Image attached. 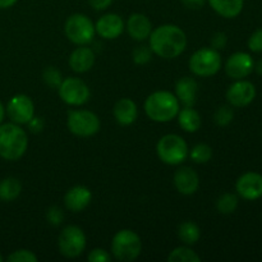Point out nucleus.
Here are the masks:
<instances>
[{
    "mask_svg": "<svg viewBox=\"0 0 262 262\" xmlns=\"http://www.w3.org/2000/svg\"><path fill=\"white\" fill-rule=\"evenodd\" d=\"M178 99L169 91H156L145 101V112L151 120L158 123L170 122L179 113Z\"/></svg>",
    "mask_w": 262,
    "mask_h": 262,
    "instance_id": "obj_3",
    "label": "nucleus"
},
{
    "mask_svg": "<svg viewBox=\"0 0 262 262\" xmlns=\"http://www.w3.org/2000/svg\"><path fill=\"white\" fill-rule=\"evenodd\" d=\"M174 184L179 193L189 196L199 189L200 178L192 168L182 166L174 174Z\"/></svg>",
    "mask_w": 262,
    "mask_h": 262,
    "instance_id": "obj_16",
    "label": "nucleus"
},
{
    "mask_svg": "<svg viewBox=\"0 0 262 262\" xmlns=\"http://www.w3.org/2000/svg\"><path fill=\"white\" fill-rule=\"evenodd\" d=\"M158 156L168 165H179L188 156L187 142L178 135H166L159 140L156 146Z\"/></svg>",
    "mask_w": 262,
    "mask_h": 262,
    "instance_id": "obj_5",
    "label": "nucleus"
},
{
    "mask_svg": "<svg viewBox=\"0 0 262 262\" xmlns=\"http://www.w3.org/2000/svg\"><path fill=\"white\" fill-rule=\"evenodd\" d=\"M255 63L250 54L235 53L228 58L225 63V72L233 79H243L252 73Z\"/></svg>",
    "mask_w": 262,
    "mask_h": 262,
    "instance_id": "obj_13",
    "label": "nucleus"
},
{
    "mask_svg": "<svg viewBox=\"0 0 262 262\" xmlns=\"http://www.w3.org/2000/svg\"><path fill=\"white\" fill-rule=\"evenodd\" d=\"M28 146L27 133L15 123L0 124V156L5 160H18Z\"/></svg>",
    "mask_w": 262,
    "mask_h": 262,
    "instance_id": "obj_2",
    "label": "nucleus"
},
{
    "mask_svg": "<svg viewBox=\"0 0 262 262\" xmlns=\"http://www.w3.org/2000/svg\"><path fill=\"white\" fill-rule=\"evenodd\" d=\"M9 262H36L37 256L28 250H18L13 252L12 255L8 256Z\"/></svg>",
    "mask_w": 262,
    "mask_h": 262,
    "instance_id": "obj_32",
    "label": "nucleus"
},
{
    "mask_svg": "<svg viewBox=\"0 0 262 262\" xmlns=\"http://www.w3.org/2000/svg\"><path fill=\"white\" fill-rule=\"evenodd\" d=\"M235 189L242 199L248 201L260 199L262 196V176L253 171L243 174L238 178Z\"/></svg>",
    "mask_w": 262,
    "mask_h": 262,
    "instance_id": "obj_14",
    "label": "nucleus"
},
{
    "mask_svg": "<svg viewBox=\"0 0 262 262\" xmlns=\"http://www.w3.org/2000/svg\"><path fill=\"white\" fill-rule=\"evenodd\" d=\"M125 28H127L130 37L136 41H145L146 38L150 37L151 32H152L151 20L141 13H133L128 18Z\"/></svg>",
    "mask_w": 262,
    "mask_h": 262,
    "instance_id": "obj_18",
    "label": "nucleus"
},
{
    "mask_svg": "<svg viewBox=\"0 0 262 262\" xmlns=\"http://www.w3.org/2000/svg\"><path fill=\"white\" fill-rule=\"evenodd\" d=\"M169 262H200L201 257L189 247H178L168 256Z\"/></svg>",
    "mask_w": 262,
    "mask_h": 262,
    "instance_id": "obj_26",
    "label": "nucleus"
},
{
    "mask_svg": "<svg viewBox=\"0 0 262 262\" xmlns=\"http://www.w3.org/2000/svg\"><path fill=\"white\" fill-rule=\"evenodd\" d=\"M222 68V56L219 51L212 48L197 50L189 59V69L200 77H211Z\"/></svg>",
    "mask_w": 262,
    "mask_h": 262,
    "instance_id": "obj_7",
    "label": "nucleus"
},
{
    "mask_svg": "<svg viewBox=\"0 0 262 262\" xmlns=\"http://www.w3.org/2000/svg\"><path fill=\"white\" fill-rule=\"evenodd\" d=\"M206 3V0H182V4L188 9H200Z\"/></svg>",
    "mask_w": 262,
    "mask_h": 262,
    "instance_id": "obj_39",
    "label": "nucleus"
},
{
    "mask_svg": "<svg viewBox=\"0 0 262 262\" xmlns=\"http://www.w3.org/2000/svg\"><path fill=\"white\" fill-rule=\"evenodd\" d=\"M69 130L78 137H91L100 129V119L89 110H72L67 120Z\"/></svg>",
    "mask_w": 262,
    "mask_h": 262,
    "instance_id": "obj_8",
    "label": "nucleus"
},
{
    "mask_svg": "<svg viewBox=\"0 0 262 262\" xmlns=\"http://www.w3.org/2000/svg\"><path fill=\"white\" fill-rule=\"evenodd\" d=\"M142 250L140 235L129 229L119 230L112 242V252L119 261L129 262L136 260Z\"/></svg>",
    "mask_w": 262,
    "mask_h": 262,
    "instance_id": "obj_4",
    "label": "nucleus"
},
{
    "mask_svg": "<svg viewBox=\"0 0 262 262\" xmlns=\"http://www.w3.org/2000/svg\"><path fill=\"white\" fill-rule=\"evenodd\" d=\"M253 69H256V72H257V73L260 74V76H262V60L257 61V64H256L255 68H253Z\"/></svg>",
    "mask_w": 262,
    "mask_h": 262,
    "instance_id": "obj_42",
    "label": "nucleus"
},
{
    "mask_svg": "<svg viewBox=\"0 0 262 262\" xmlns=\"http://www.w3.org/2000/svg\"><path fill=\"white\" fill-rule=\"evenodd\" d=\"M95 53L90 48H78L69 56V66L77 73H86L94 67Z\"/></svg>",
    "mask_w": 262,
    "mask_h": 262,
    "instance_id": "obj_20",
    "label": "nucleus"
},
{
    "mask_svg": "<svg viewBox=\"0 0 262 262\" xmlns=\"http://www.w3.org/2000/svg\"><path fill=\"white\" fill-rule=\"evenodd\" d=\"M18 0H0V9H7V8L13 7Z\"/></svg>",
    "mask_w": 262,
    "mask_h": 262,
    "instance_id": "obj_40",
    "label": "nucleus"
},
{
    "mask_svg": "<svg viewBox=\"0 0 262 262\" xmlns=\"http://www.w3.org/2000/svg\"><path fill=\"white\" fill-rule=\"evenodd\" d=\"M178 237L184 245L192 246L199 242L201 232H200V228L197 227V224H194L193 222H186L179 225Z\"/></svg>",
    "mask_w": 262,
    "mask_h": 262,
    "instance_id": "obj_25",
    "label": "nucleus"
},
{
    "mask_svg": "<svg viewBox=\"0 0 262 262\" xmlns=\"http://www.w3.org/2000/svg\"><path fill=\"white\" fill-rule=\"evenodd\" d=\"M138 115L137 105L130 99H120L114 106L115 120L120 125H130L136 122Z\"/></svg>",
    "mask_w": 262,
    "mask_h": 262,
    "instance_id": "obj_21",
    "label": "nucleus"
},
{
    "mask_svg": "<svg viewBox=\"0 0 262 262\" xmlns=\"http://www.w3.org/2000/svg\"><path fill=\"white\" fill-rule=\"evenodd\" d=\"M58 90L60 99L72 106L86 104L90 99L89 86L82 79L76 78V77L63 79Z\"/></svg>",
    "mask_w": 262,
    "mask_h": 262,
    "instance_id": "obj_10",
    "label": "nucleus"
},
{
    "mask_svg": "<svg viewBox=\"0 0 262 262\" xmlns=\"http://www.w3.org/2000/svg\"><path fill=\"white\" fill-rule=\"evenodd\" d=\"M64 31L69 40L76 45H87L95 37V26L86 14L76 13L66 20Z\"/></svg>",
    "mask_w": 262,
    "mask_h": 262,
    "instance_id": "obj_6",
    "label": "nucleus"
},
{
    "mask_svg": "<svg viewBox=\"0 0 262 262\" xmlns=\"http://www.w3.org/2000/svg\"><path fill=\"white\" fill-rule=\"evenodd\" d=\"M212 158V148L206 143H199L191 151V159L197 164H205Z\"/></svg>",
    "mask_w": 262,
    "mask_h": 262,
    "instance_id": "obj_28",
    "label": "nucleus"
},
{
    "mask_svg": "<svg viewBox=\"0 0 262 262\" xmlns=\"http://www.w3.org/2000/svg\"><path fill=\"white\" fill-rule=\"evenodd\" d=\"M7 113L15 124H27L35 115V106L27 95H15L8 102Z\"/></svg>",
    "mask_w": 262,
    "mask_h": 262,
    "instance_id": "obj_11",
    "label": "nucleus"
},
{
    "mask_svg": "<svg viewBox=\"0 0 262 262\" xmlns=\"http://www.w3.org/2000/svg\"><path fill=\"white\" fill-rule=\"evenodd\" d=\"M151 59H152V50H151L150 46H136V49L133 50V60H135L136 64L143 66V64H147Z\"/></svg>",
    "mask_w": 262,
    "mask_h": 262,
    "instance_id": "obj_31",
    "label": "nucleus"
},
{
    "mask_svg": "<svg viewBox=\"0 0 262 262\" xmlns=\"http://www.w3.org/2000/svg\"><path fill=\"white\" fill-rule=\"evenodd\" d=\"M92 199V193L87 187L74 186L64 196L66 207L72 212H79L86 209Z\"/></svg>",
    "mask_w": 262,
    "mask_h": 262,
    "instance_id": "obj_17",
    "label": "nucleus"
},
{
    "mask_svg": "<svg viewBox=\"0 0 262 262\" xmlns=\"http://www.w3.org/2000/svg\"><path fill=\"white\" fill-rule=\"evenodd\" d=\"M89 3L95 10H105L112 5L113 0H89Z\"/></svg>",
    "mask_w": 262,
    "mask_h": 262,
    "instance_id": "obj_38",
    "label": "nucleus"
},
{
    "mask_svg": "<svg viewBox=\"0 0 262 262\" xmlns=\"http://www.w3.org/2000/svg\"><path fill=\"white\" fill-rule=\"evenodd\" d=\"M59 251L68 258L78 257L86 248V235L83 230L76 225L64 228L58 239Z\"/></svg>",
    "mask_w": 262,
    "mask_h": 262,
    "instance_id": "obj_9",
    "label": "nucleus"
},
{
    "mask_svg": "<svg viewBox=\"0 0 262 262\" xmlns=\"http://www.w3.org/2000/svg\"><path fill=\"white\" fill-rule=\"evenodd\" d=\"M87 260L90 262H110L112 257H110L107 251L102 250V248H95V250H92L90 252Z\"/></svg>",
    "mask_w": 262,
    "mask_h": 262,
    "instance_id": "obj_35",
    "label": "nucleus"
},
{
    "mask_svg": "<svg viewBox=\"0 0 262 262\" xmlns=\"http://www.w3.org/2000/svg\"><path fill=\"white\" fill-rule=\"evenodd\" d=\"M256 97V87L253 83L237 79L227 91V100L232 106L243 107L250 105Z\"/></svg>",
    "mask_w": 262,
    "mask_h": 262,
    "instance_id": "obj_12",
    "label": "nucleus"
},
{
    "mask_svg": "<svg viewBox=\"0 0 262 262\" xmlns=\"http://www.w3.org/2000/svg\"><path fill=\"white\" fill-rule=\"evenodd\" d=\"M22 191V184L14 177H8L0 182V200L4 202H12L17 199Z\"/></svg>",
    "mask_w": 262,
    "mask_h": 262,
    "instance_id": "obj_24",
    "label": "nucleus"
},
{
    "mask_svg": "<svg viewBox=\"0 0 262 262\" xmlns=\"http://www.w3.org/2000/svg\"><path fill=\"white\" fill-rule=\"evenodd\" d=\"M124 27L125 26L122 17L115 14V13L102 15L95 25L96 32L106 40H114V38L119 37L124 31Z\"/></svg>",
    "mask_w": 262,
    "mask_h": 262,
    "instance_id": "obj_15",
    "label": "nucleus"
},
{
    "mask_svg": "<svg viewBox=\"0 0 262 262\" xmlns=\"http://www.w3.org/2000/svg\"><path fill=\"white\" fill-rule=\"evenodd\" d=\"M46 219L51 225H60L64 222V212L59 206H51L46 212Z\"/></svg>",
    "mask_w": 262,
    "mask_h": 262,
    "instance_id": "obj_33",
    "label": "nucleus"
},
{
    "mask_svg": "<svg viewBox=\"0 0 262 262\" xmlns=\"http://www.w3.org/2000/svg\"><path fill=\"white\" fill-rule=\"evenodd\" d=\"M148 38L152 53L164 59L177 58L187 46L186 33L176 25H163L155 28Z\"/></svg>",
    "mask_w": 262,
    "mask_h": 262,
    "instance_id": "obj_1",
    "label": "nucleus"
},
{
    "mask_svg": "<svg viewBox=\"0 0 262 262\" xmlns=\"http://www.w3.org/2000/svg\"><path fill=\"white\" fill-rule=\"evenodd\" d=\"M27 124H28V127H30L31 132L40 133L41 130L43 129V125H45V123H43L42 118L35 117V115H33V118L27 123Z\"/></svg>",
    "mask_w": 262,
    "mask_h": 262,
    "instance_id": "obj_37",
    "label": "nucleus"
},
{
    "mask_svg": "<svg viewBox=\"0 0 262 262\" xmlns=\"http://www.w3.org/2000/svg\"><path fill=\"white\" fill-rule=\"evenodd\" d=\"M228 37L224 32H216L211 37V48L215 50H222L227 46Z\"/></svg>",
    "mask_w": 262,
    "mask_h": 262,
    "instance_id": "obj_36",
    "label": "nucleus"
},
{
    "mask_svg": "<svg viewBox=\"0 0 262 262\" xmlns=\"http://www.w3.org/2000/svg\"><path fill=\"white\" fill-rule=\"evenodd\" d=\"M248 48L253 53H261L262 51V28L257 30L251 35L248 40Z\"/></svg>",
    "mask_w": 262,
    "mask_h": 262,
    "instance_id": "obj_34",
    "label": "nucleus"
},
{
    "mask_svg": "<svg viewBox=\"0 0 262 262\" xmlns=\"http://www.w3.org/2000/svg\"><path fill=\"white\" fill-rule=\"evenodd\" d=\"M233 118H234V112L230 106H220L219 109L215 112L214 120L219 127H227L232 123Z\"/></svg>",
    "mask_w": 262,
    "mask_h": 262,
    "instance_id": "obj_30",
    "label": "nucleus"
},
{
    "mask_svg": "<svg viewBox=\"0 0 262 262\" xmlns=\"http://www.w3.org/2000/svg\"><path fill=\"white\" fill-rule=\"evenodd\" d=\"M238 207V197L233 193H224L217 199L216 209L220 214L229 215L237 210Z\"/></svg>",
    "mask_w": 262,
    "mask_h": 262,
    "instance_id": "obj_27",
    "label": "nucleus"
},
{
    "mask_svg": "<svg viewBox=\"0 0 262 262\" xmlns=\"http://www.w3.org/2000/svg\"><path fill=\"white\" fill-rule=\"evenodd\" d=\"M3 261V257H2V255H0V262H2Z\"/></svg>",
    "mask_w": 262,
    "mask_h": 262,
    "instance_id": "obj_43",
    "label": "nucleus"
},
{
    "mask_svg": "<svg viewBox=\"0 0 262 262\" xmlns=\"http://www.w3.org/2000/svg\"><path fill=\"white\" fill-rule=\"evenodd\" d=\"M212 9L225 18H235L241 14L245 0H207Z\"/></svg>",
    "mask_w": 262,
    "mask_h": 262,
    "instance_id": "obj_22",
    "label": "nucleus"
},
{
    "mask_svg": "<svg viewBox=\"0 0 262 262\" xmlns=\"http://www.w3.org/2000/svg\"><path fill=\"white\" fill-rule=\"evenodd\" d=\"M4 117H5V107H4V105H3L2 102H0V124H2V122H3V119H4Z\"/></svg>",
    "mask_w": 262,
    "mask_h": 262,
    "instance_id": "obj_41",
    "label": "nucleus"
},
{
    "mask_svg": "<svg viewBox=\"0 0 262 262\" xmlns=\"http://www.w3.org/2000/svg\"><path fill=\"white\" fill-rule=\"evenodd\" d=\"M199 84L192 77H183L176 84V96L179 104L184 106H193L196 104Z\"/></svg>",
    "mask_w": 262,
    "mask_h": 262,
    "instance_id": "obj_19",
    "label": "nucleus"
},
{
    "mask_svg": "<svg viewBox=\"0 0 262 262\" xmlns=\"http://www.w3.org/2000/svg\"><path fill=\"white\" fill-rule=\"evenodd\" d=\"M42 78L43 82L51 89H59L61 81H63L60 71H58L55 67H46L42 73Z\"/></svg>",
    "mask_w": 262,
    "mask_h": 262,
    "instance_id": "obj_29",
    "label": "nucleus"
},
{
    "mask_svg": "<svg viewBox=\"0 0 262 262\" xmlns=\"http://www.w3.org/2000/svg\"><path fill=\"white\" fill-rule=\"evenodd\" d=\"M178 123L186 132H197L201 127V117L192 106H186L178 113Z\"/></svg>",
    "mask_w": 262,
    "mask_h": 262,
    "instance_id": "obj_23",
    "label": "nucleus"
}]
</instances>
